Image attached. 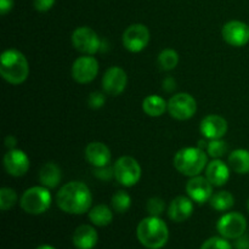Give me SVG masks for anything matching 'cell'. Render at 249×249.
<instances>
[{
	"label": "cell",
	"mask_w": 249,
	"mask_h": 249,
	"mask_svg": "<svg viewBox=\"0 0 249 249\" xmlns=\"http://www.w3.org/2000/svg\"><path fill=\"white\" fill-rule=\"evenodd\" d=\"M29 158L26 153L18 148L9 150L4 156V168L11 177H23L29 169Z\"/></svg>",
	"instance_id": "obj_15"
},
{
	"label": "cell",
	"mask_w": 249,
	"mask_h": 249,
	"mask_svg": "<svg viewBox=\"0 0 249 249\" xmlns=\"http://www.w3.org/2000/svg\"><path fill=\"white\" fill-rule=\"evenodd\" d=\"M199 249H232V246L224 237H211L201 246Z\"/></svg>",
	"instance_id": "obj_31"
},
{
	"label": "cell",
	"mask_w": 249,
	"mask_h": 249,
	"mask_svg": "<svg viewBox=\"0 0 249 249\" xmlns=\"http://www.w3.org/2000/svg\"><path fill=\"white\" fill-rule=\"evenodd\" d=\"M158 66L163 71H172L179 63V53L173 49H164L160 53L157 58Z\"/></svg>",
	"instance_id": "obj_26"
},
{
	"label": "cell",
	"mask_w": 249,
	"mask_h": 249,
	"mask_svg": "<svg viewBox=\"0 0 249 249\" xmlns=\"http://www.w3.org/2000/svg\"><path fill=\"white\" fill-rule=\"evenodd\" d=\"M56 203L65 213L80 215L91 208L92 195L84 182L71 181L58 190Z\"/></svg>",
	"instance_id": "obj_1"
},
{
	"label": "cell",
	"mask_w": 249,
	"mask_h": 249,
	"mask_svg": "<svg viewBox=\"0 0 249 249\" xmlns=\"http://www.w3.org/2000/svg\"><path fill=\"white\" fill-rule=\"evenodd\" d=\"M208 164L204 150L197 147H185L178 151L174 156V167L185 177H196L199 175Z\"/></svg>",
	"instance_id": "obj_4"
},
{
	"label": "cell",
	"mask_w": 249,
	"mask_h": 249,
	"mask_svg": "<svg viewBox=\"0 0 249 249\" xmlns=\"http://www.w3.org/2000/svg\"><path fill=\"white\" fill-rule=\"evenodd\" d=\"M17 197L16 191L10 187H2L0 190V209L2 212H6L11 209L15 204L17 203Z\"/></svg>",
	"instance_id": "obj_29"
},
{
	"label": "cell",
	"mask_w": 249,
	"mask_h": 249,
	"mask_svg": "<svg viewBox=\"0 0 249 249\" xmlns=\"http://www.w3.org/2000/svg\"><path fill=\"white\" fill-rule=\"evenodd\" d=\"M72 44L75 50L84 55H95L101 49V40L90 27H78L72 33Z\"/></svg>",
	"instance_id": "obj_9"
},
{
	"label": "cell",
	"mask_w": 249,
	"mask_h": 249,
	"mask_svg": "<svg viewBox=\"0 0 249 249\" xmlns=\"http://www.w3.org/2000/svg\"><path fill=\"white\" fill-rule=\"evenodd\" d=\"M99 73V61L92 55L78 57L72 65V77L79 84H88L96 78Z\"/></svg>",
	"instance_id": "obj_11"
},
{
	"label": "cell",
	"mask_w": 249,
	"mask_h": 249,
	"mask_svg": "<svg viewBox=\"0 0 249 249\" xmlns=\"http://www.w3.org/2000/svg\"><path fill=\"white\" fill-rule=\"evenodd\" d=\"M36 249H56V248L53 247V246H50V245H41Z\"/></svg>",
	"instance_id": "obj_38"
},
{
	"label": "cell",
	"mask_w": 249,
	"mask_h": 249,
	"mask_svg": "<svg viewBox=\"0 0 249 249\" xmlns=\"http://www.w3.org/2000/svg\"><path fill=\"white\" fill-rule=\"evenodd\" d=\"M17 145V139L15 138L14 135H7L6 138H5V146H6V148H9V150H14L15 147H16Z\"/></svg>",
	"instance_id": "obj_36"
},
{
	"label": "cell",
	"mask_w": 249,
	"mask_h": 249,
	"mask_svg": "<svg viewBox=\"0 0 249 249\" xmlns=\"http://www.w3.org/2000/svg\"><path fill=\"white\" fill-rule=\"evenodd\" d=\"M112 208L116 213L123 214L129 211L131 206V197L125 191H117L116 194L112 196Z\"/></svg>",
	"instance_id": "obj_27"
},
{
	"label": "cell",
	"mask_w": 249,
	"mask_h": 249,
	"mask_svg": "<svg viewBox=\"0 0 249 249\" xmlns=\"http://www.w3.org/2000/svg\"><path fill=\"white\" fill-rule=\"evenodd\" d=\"M229 152V146L225 141H223L221 139H216V140H211L207 146V153H208L209 157H212L213 160H220L221 157L226 155Z\"/></svg>",
	"instance_id": "obj_28"
},
{
	"label": "cell",
	"mask_w": 249,
	"mask_h": 249,
	"mask_svg": "<svg viewBox=\"0 0 249 249\" xmlns=\"http://www.w3.org/2000/svg\"><path fill=\"white\" fill-rule=\"evenodd\" d=\"M56 0H34V9L39 12H46L53 9Z\"/></svg>",
	"instance_id": "obj_34"
},
{
	"label": "cell",
	"mask_w": 249,
	"mask_h": 249,
	"mask_svg": "<svg viewBox=\"0 0 249 249\" xmlns=\"http://www.w3.org/2000/svg\"><path fill=\"white\" fill-rule=\"evenodd\" d=\"M187 196L197 204H203L209 202L213 196V185L206 177L196 175L192 177L186 184Z\"/></svg>",
	"instance_id": "obj_14"
},
{
	"label": "cell",
	"mask_w": 249,
	"mask_h": 249,
	"mask_svg": "<svg viewBox=\"0 0 249 249\" xmlns=\"http://www.w3.org/2000/svg\"><path fill=\"white\" fill-rule=\"evenodd\" d=\"M142 111L150 117H160L168 111V101L158 95H148L142 101Z\"/></svg>",
	"instance_id": "obj_22"
},
{
	"label": "cell",
	"mask_w": 249,
	"mask_h": 249,
	"mask_svg": "<svg viewBox=\"0 0 249 249\" xmlns=\"http://www.w3.org/2000/svg\"><path fill=\"white\" fill-rule=\"evenodd\" d=\"M61 179H62L61 168L56 163H45L39 170V181L43 186L48 187V189L57 187L61 182Z\"/></svg>",
	"instance_id": "obj_21"
},
{
	"label": "cell",
	"mask_w": 249,
	"mask_h": 249,
	"mask_svg": "<svg viewBox=\"0 0 249 249\" xmlns=\"http://www.w3.org/2000/svg\"><path fill=\"white\" fill-rule=\"evenodd\" d=\"M95 177L99 178L101 180H111L114 177V168L109 167V165H105V167H97L94 168Z\"/></svg>",
	"instance_id": "obj_33"
},
{
	"label": "cell",
	"mask_w": 249,
	"mask_h": 249,
	"mask_svg": "<svg viewBox=\"0 0 249 249\" xmlns=\"http://www.w3.org/2000/svg\"><path fill=\"white\" fill-rule=\"evenodd\" d=\"M14 7V0H0V14L5 16Z\"/></svg>",
	"instance_id": "obj_35"
},
{
	"label": "cell",
	"mask_w": 249,
	"mask_h": 249,
	"mask_svg": "<svg viewBox=\"0 0 249 249\" xmlns=\"http://www.w3.org/2000/svg\"><path fill=\"white\" fill-rule=\"evenodd\" d=\"M197 111V102L192 95L187 92H179L172 96L168 101V112L178 121H187L192 118Z\"/></svg>",
	"instance_id": "obj_8"
},
{
	"label": "cell",
	"mask_w": 249,
	"mask_h": 249,
	"mask_svg": "<svg viewBox=\"0 0 249 249\" xmlns=\"http://www.w3.org/2000/svg\"><path fill=\"white\" fill-rule=\"evenodd\" d=\"M0 74L10 84H22L29 75L28 60L21 51L7 49L0 57Z\"/></svg>",
	"instance_id": "obj_3"
},
{
	"label": "cell",
	"mask_w": 249,
	"mask_h": 249,
	"mask_svg": "<svg viewBox=\"0 0 249 249\" xmlns=\"http://www.w3.org/2000/svg\"><path fill=\"white\" fill-rule=\"evenodd\" d=\"M209 203L213 209L218 212H226L231 209L235 204V197L229 191H219L213 194L212 198L209 199Z\"/></svg>",
	"instance_id": "obj_25"
},
{
	"label": "cell",
	"mask_w": 249,
	"mask_h": 249,
	"mask_svg": "<svg viewBox=\"0 0 249 249\" xmlns=\"http://www.w3.org/2000/svg\"><path fill=\"white\" fill-rule=\"evenodd\" d=\"M113 168L114 178L122 186L131 187L140 181L142 170L135 158L130 156H123L117 160Z\"/></svg>",
	"instance_id": "obj_6"
},
{
	"label": "cell",
	"mask_w": 249,
	"mask_h": 249,
	"mask_svg": "<svg viewBox=\"0 0 249 249\" xmlns=\"http://www.w3.org/2000/svg\"><path fill=\"white\" fill-rule=\"evenodd\" d=\"M150 31L142 23H134L124 31L122 40L124 48L130 53H140L150 43Z\"/></svg>",
	"instance_id": "obj_10"
},
{
	"label": "cell",
	"mask_w": 249,
	"mask_h": 249,
	"mask_svg": "<svg viewBox=\"0 0 249 249\" xmlns=\"http://www.w3.org/2000/svg\"><path fill=\"white\" fill-rule=\"evenodd\" d=\"M136 236L143 247L160 249L164 247L169 238L168 226L160 216H147L139 223Z\"/></svg>",
	"instance_id": "obj_2"
},
{
	"label": "cell",
	"mask_w": 249,
	"mask_h": 249,
	"mask_svg": "<svg viewBox=\"0 0 249 249\" xmlns=\"http://www.w3.org/2000/svg\"><path fill=\"white\" fill-rule=\"evenodd\" d=\"M229 167L237 174H249V151L238 148L229 156Z\"/></svg>",
	"instance_id": "obj_23"
},
{
	"label": "cell",
	"mask_w": 249,
	"mask_h": 249,
	"mask_svg": "<svg viewBox=\"0 0 249 249\" xmlns=\"http://www.w3.org/2000/svg\"><path fill=\"white\" fill-rule=\"evenodd\" d=\"M201 134L209 140H216L228 133V121L218 114H209L204 117L199 125Z\"/></svg>",
	"instance_id": "obj_16"
},
{
	"label": "cell",
	"mask_w": 249,
	"mask_h": 249,
	"mask_svg": "<svg viewBox=\"0 0 249 249\" xmlns=\"http://www.w3.org/2000/svg\"><path fill=\"white\" fill-rule=\"evenodd\" d=\"M165 209V203L160 197H152L146 203V211L150 215L160 216Z\"/></svg>",
	"instance_id": "obj_30"
},
{
	"label": "cell",
	"mask_w": 249,
	"mask_h": 249,
	"mask_svg": "<svg viewBox=\"0 0 249 249\" xmlns=\"http://www.w3.org/2000/svg\"><path fill=\"white\" fill-rule=\"evenodd\" d=\"M236 247H237L238 249H249V240L246 237L245 235L241 236L240 238H237Z\"/></svg>",
	"instance_id": "obj_37"
},
{
	"label": "cell",
	"mask_w": 249,
	"mask_h": 249,
	"mask_svg": "<svg viewBox=\"0 0 249 249\" xmlns=\"http://www.w3.org/2000/svg\"><path fill=\"white\" fill-rule=\"evenodd\" d=\"M247 208H248V212H249V199H248V203H247Z\"/></svg>",
	"instance_id": "obj_39"
},
{
	"label": "cell",
	"mask_w": 249,
	"mask_h": 249,
	"mask_svg": "<svg viewBox=\"0 0 249 249\" xmlns=\"http://www.w3.org/2000/svg\"><path fill=\"white\" fill-rule=\"evenodd\" d=\"M105 101H106V97H105L104 92L94 91L89 95L88 105H89V107H91L92 109H99L104 106Z\"/></svg>",
	"instance_id": "obj_32"
},
{
	"label": "cell",
	"mask_w": 249,
	"mask_h": 249,
	"mask_svg": "<svg viewBox=\"0 0 249 249\" xmlns=\"http://www.w3.org/2000/svg\"><path fill=\"white\" fill-rule=\"evenodd\" d=\"M216 230L221 237L226 240H237L243 236L247 230V219L237 212L226 213L219 219Z\"/></svg>",
	"instance_id": "obj_7"
},
{
	"label": "cell",
	"mask_w": 249,
	"mask_h": 249,
	"mask_svg": "<svg viewBox=\"0 0 249 249\" xmlns=\"http://www.w3.org/2000/svg\"><path fill=\"white\" fill-rule=\"evenodd\" d=\"M53 197L49 192V189L45 186H33L27 189L22 194L19 204L21 208L26 213L32 214V215H39L43 214L50 208Z\"/></svg>",
	"instance_id": "obj_5"
},
{
	"label": "cell",
	"mask_w": 249,
	"mask_h": 249,
	"mask_svg": "<svg viewBox=\"0 0 249 249\" xmlns=\"http://www.w3.org/2000/svg\"><path fill=\"white\" fill-rule=\"evenodd\" d=\"M194 213V201L189 196H178L168 207V216L175 223H184Z\"/></svg>",
	"instance_id": "obj_17"
},
{
	"label": "cell",
	"mask_w": 249,
	"mask_h": 249,
	"mask_svg": "<svg viewBox=\"0 0 249 249\" xmlns=\"http://www.w3.org/2000/svg\"><path fill=\"white\" fill-rule=\"evenodd\" d=\"M97 231L90 225H80L73 233V245L77 249H92L97 245Z\"/></svg>",
	"instance_id": "obj_20"
},
{
	"label": "cell",
	"mask_w": 249,
	"mask_h": 249,
	"mask_svg": "<svg viewBox=\"0 0 249 249\" xmlns=\"http://www.w3.org/2000/svg\"><path fill=\"white\" fill-rule=\"evenodd\" d=\"M221 36L229 45L242 48L249 43V26L245 22L233 19L223 27Z\"/></svg>",
	"instance_id": "obj_12"
},
{
	"label": "cell",
	"mask_w": 249,
	"mask_h": 249,
	"mask_svg": "<svg viewBox=\"0 0 249 249\" xmlns=\"http://www.w3.org/2000/svg\"><path fill=\"white\" fill-rule=\"evenodd\" d=\"M126 84H128V75L125 71L117 66L108 68L102 78V88L105 94L111 96L121 95L125 90Z\"/></svg>",
	"instance_id": "obj_13"
},
{
	"label": "cell",
	"mask_w": 249,
	"mask_h": 249,
	"mask_svg": "<svg viewBox=\"0 0 249 249\" xmlns=\"http://www.w3.org/2000/svg\"><path fill=\"white\" fill-rule=\"evenodd\" d=\"M231 168L221 160H213L206 167V178L213 186H224L230 179Z\"/></svg>",
	"instance_id": "obj_19"
},
{
	"label": "cell",
	"mask_w": 249,
	"mask_h": 249,
	"mask_svg": "<svg viewBox=\"0 0 249 249\" xmlns=\"http://www.w3.org/2000/svg\"><path fill=\"white\" fill-rule=\"evenodd\" d=\"M85 160L94 168L108 165L111 162V150L100 141L90 142L85 147Z\"/></svg>",
	"instance_id": "obj_18"
},
{
	"label": "cell",
	"mask_w": 249,
	"mask_h": 249,
	"mask_svg": "<svg viewBox=\"0 0 249 249\" xmlns=\"http://www.w3.org/2000/svg\"><path fill=\"white\" fill-rule=\"evenodd\" d=\"M89 219L95 226L105 228V226L109 225L112 223L113 213H112L111 208L107 207L106 204H97V206L90 208Z\"/></svg>",
	"instance_id": "obj_24"
}]
</instances>
